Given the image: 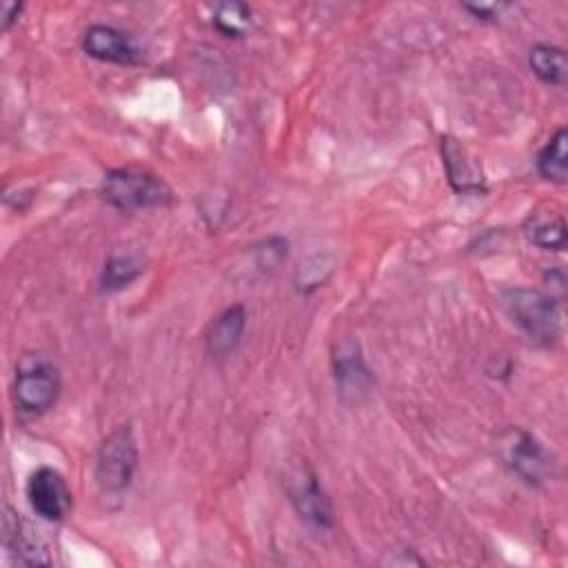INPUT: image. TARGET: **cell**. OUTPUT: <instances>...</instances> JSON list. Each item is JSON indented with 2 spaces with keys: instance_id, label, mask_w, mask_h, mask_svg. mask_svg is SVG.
I'll return each instance as SVG.
<instances>
[{
  "instance_id": "cell-2",
  "label": "cell",
  "mask_w": 568,
  "mask_h": 568,
  "mask_svg": "<svg viewBox=\"0 0 568 568\" xmlns=\"http://www.w3.org/2000/svg\"><path fill=\"white\" fill-rule=\"evenodd\" d=\"M102 195L122 211L166 206L173 200L171 186L155 173L144 169H115L104 175Z\"/></svg>"
},
{
  "instance_id": "cell-9",
  "label": "cell",
  "mask_w": 568,
  "mask_h": 568,
  "mask_svg": "<svg viewBox=\"0 0 568 568\" xmlns=\"http://www.w3.org/2000/svg\"><path fill=\"white\" fill-rule=\"evenodd\" d=\"M333 371L335 382L339 386V393L346 399L357 402L368 393L371 386V373L359 355V348L355 342H339L333 351Z\"/></svg>"
},
{
  "instance_id": "cell-14",
  "label": "cell",
  "mask_w": 568,
  "mask_h": 568,
  "mask_svg": "<svg viewBox=\"0 0 568 568\" xmlns=\"http://www.w3.org/2000/svg\"><path fill=\"white\" fill-rule=\"evenodd\" d=\"M528 64L532 69V73L550 84V87H561L566 84L568 78V62H566V53L564 49L555 47V44H537L530 49L528 55Z\"/></svg>"
},
{
  "instance_id": "cell-19",
  "label": "cell",
  "mask_w": 568,
  "mask_h": 568,
  "mask_svg": "<svg viewBox=\"0 0 568 568\" xmlns=\"http://www.w3.org/2000/svg\"><path fill=\"white\" fill-rule=\"evenodd\" d=\"M22 4L20 2H4L2 4V29H9L11 22L18 18Z\"/></svg>"
},
{
  "instance_id": "cell-16",
  "label": "cell",
  "mask_w": 568,
  "mask_h": 568,
  "mask_svg": "<svg viewBox=\"0 0 568 568\" xmlns=\"http://www.w3.org/2000/svg\"><path fill=\"white\" fill-rule=\"evenodd\" d=\"M213 22L224 36L240 38L251 24V9L242 2H224L215 9Z\"/></svg>"
},
{
  "instance_id": "cell-13",
  "label": "cell",
  "mask_w": 568,
  "mask_h": 568,
  "mask_svg": "<svg viewBox=\"0 0 568 568\" xmlns=\"http://www.w3.org/2000/svg\"><path fill=\"white\" fill-rule=\"evenodd\" d=\"M526 237L544 248V251H559L566 244V222L557 209H537L524 222Z\"/></svg>"
},
{
  "instance_id": "cell-17",
  "label": "cell",
  "mask_w": 568,
  "mask_h": 568,
  "mask_svg": "<svg viewBox=\"0 0 568 568\" xmlns=\"http://www.w3.org/2000/svg\"><path fill=\"white\" fill-rule=\"evenodd\" d=\"M140 262L129 257V255H118L106 260L104 271H102V284L104 288H122L126 286L131 280L138 277L140 273Z\"/></svg>"
},
{
  "instance_id": "cell-15",
  "label": "cell",
  "mask_w": 568,
  "mask_h": 568,
  "mask_svg": "<svg viewBox=\"0 0 568 568\" xmlns=\"http://www.w3.org/2000/svg\"><path fill=\"white\" fill-rule=\"evenodd\" d=\"M566 142H568V133L566 129H559L548 144L539 151L537 155V171L544 180L548 182H557L564 184L568 178V162H566Z\"/></svg>"
},
{
  "instance_id": "cell-8",
  "label": "cell",
  "mask_w": 568,
  "mask_h": 568,
  "mask_svg": "<svg viewBox=\"0 0 568 568\" xmlns=\"http://www.w3.org/2000/svg\"><path fill=\"white\" fill-rule=\"evenodd\" d=\"M82 49L102 62L113 64H135L140 60V51L131 42L126 33L109 24H93L84 31Z\"/></svg>"
},
{
  "instance_id": "cell-7",
  "label": "cell",
  "mask_w": 568,
  "mask_h": 568,
  "mask_svg": "<svg viewBox=\"0 0 568 568\" xmlns=\"http://www.w3.org/2000/svg\"><path fill=\"white\" fill-rule=\"evenodd\" d=\"M506 464L530 486H539L548 477V457L541 444L526 430L513 428L504 439Z\"/></svg>"
},
{
  "instance_id": "cell-10",
  "label": "cell",
  "mask_w": 568,
  "mask_h": 568,
  "mask_svg": "<svg viewBox=\"0 0 568 568\" xmlns=\"http://www.w3.org/2000/svg\"><path fill=\"white\" fill-rule=\"evenodd\" d=\"M2 541L4 548L13 552L22 564H51L40 537L9 506H4L2 517Z\"/></svg>"
},
{
  "instance_id": "cell-12",
  "label": "cell",
  "mask_w": 568,
  "mask_h": 568,
  "mask_svg": "<svg viewBox=\"0 0 568 568\" xmlns=\"http://www.w3.org/2000/svg\"><path fill=\"white\" fill-rule=\"evenodd\" d=\"M244 324H246V313L240 304L222 311L213 320V324L206 333V353L211 357H226L240 344Z\"/></svg>"
},
{
  "instance_id": "cell-5",
  "label": "cell",
  "mask_w": 568,
  "mask_h": 568,
  "mask_svg": "<svg viewBox=\"0 0 568 568\" xmlns=\"http://www.w3.org/2000/svg\"><path fill=\"white\" fill-rule=\"evenodd\" d=\"M286 495L293 510L306 526L315 530H331L335 526L333 506L322 490L315 473L306 464H300L288 473Z\"/></svg>"
},
{
  "instance_id": "cell-6",
  "label": "cell",
  "mask_w": 568,
  "mask_h": 568,
  "mask_svg": "<svg viewBox=\"0 0 568 568\" xmlns=\"http://www.w3.org/2000/svg\"><path fill=\"white\" fill-rule=\"evenodd\" d=\"M27 499L31 510L47 521L64 519L73 504V495L64 477L47 466L31 473L27 481Z\"/></svg>"
},
{
  "instance_id": "cell-11",
  "label": "cell",
  "mask_w": 568,
  "mask_h": 568,
  "mask_svg": "<svg viewBox=\"0 0 568 568\" xmlns=\"http://www.w3.org/2000/svg\"><path fill=\"white\" fill-rule=\"evenodd\" d=\"M442 158H444V166L448 173L450 184L457 191H481L484 189V178L479 166L475 164V160L468 155V151L464 149V144L459 140L453 138H442Z\"/></svg>"
},
{
  "instance_id": "cell-3",
  "label": "cell",
  "mask_w": 568,
  "mask_h": 568,
  "mask_svg": "<svg viewBox=\"0 0 568 568\" xmlns=\"http://www.w3.org/2000/svg\"><path fill=\"white\" fill-rule=\"evenodd\" d=\"M138 466V446L129 426H120L104 437L95 459V481L104 493L124 490Z\"/></svg>"
},
{
  "instance_id": "cell-4",
  "label": "cell",
  "mask_w": 568,
  "mask_h": 568,
  "mask_svg": "<svg viewBox=\"0 0 568 568\" xmlns=\"http://www.w3.org/2000/svg\"><path fill=\"white\" fill-rule=\"evenodd\" d=\"M58 395H60V375L51 364L42 359H31L16 371L11 397L20 413L42 415L49 408H53Z\"/></svg>"
},
{
  "instance_id": "cell-18",
  "label": "cell",
  "mask_w": 568,
  "mask_h": 568,
  "mask_svg": "<svg viewBox=\"0 0 568 568\" xmlns=\"http://www.w3.org/2000/svg\"><path fill=\"white\" fill-rule=\"evenodd\" d=\"M464 9L470 11L479 20H495V18H499L501 9H506V4H501V2H497V4L495 2H479V4H464Z\"/></svg>"
},
{
  "instance_id": "cell-1",
  "label": "cell",
  "mask_w": 568,
  "mask_h": 568,
  "mask_svg": "<svg viewBox=\"0 0 568 568\" xmlns=\"http://www.w3.org/2000/svg\"><path fill=\"white\" fill-rule=\"evenodd\" d=\"M510 322L535 344L550 346L561 335V306L550 293L510 288L501 297Z\"/></svg>"
}]
</instances>
